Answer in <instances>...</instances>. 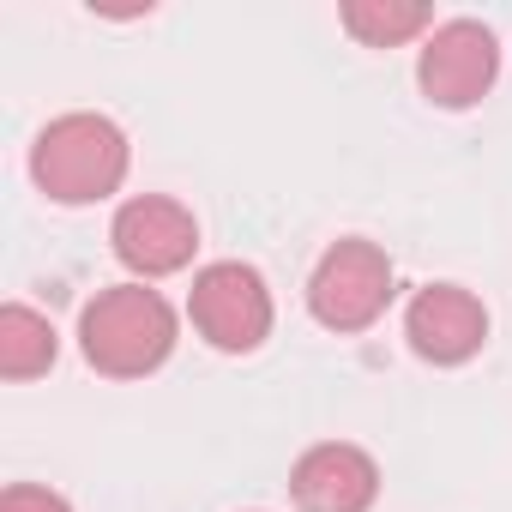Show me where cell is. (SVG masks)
I'll list each match as a JSON object with an SVG mask.
<instances>
[{
    "label": "cell",
    "instance_id": "cell-6",
    "mask_svg": "<svg viewBox=\"0 0 512 512\" xmlns=\"http://www.w3.org/2000/svg\"><path fill=\"white\" fill-rule=\"evenodd\" d=\"M115 253H121V266L139 272V278H169L193 260V247H199V223L187 205L163 199V193H145V199H127L115 211V229H109Z\"/></svg>",
    "mask_w": 512,
    "mask_h": 512
},
{
    "label": "cell",
    "instance_id": "cell-10",
    "mask_svg": "<svg viewBox=\"0 0 512 512\" xmlns=\"http://www.w3.org/2000/svg\"><path fill=\"white\" fill-rule=\"evenodd\" d=\"M428 25H434V13L416 7V0H350L344 7V31L368 49H398Z\"/></svg>",
    "mask_w": 512,
    "mask_h": 512
},
{
    "label": "cell",
    "instance_id": "cell-3",
    "mask_svg": "<svg viewBox=\"0 0 512 512\" xmlns=\"http://www.w3.org/2000/svg\"><path fill=\"white\" fill-rule=\"evenodd\" d=\"M386 302H392V260L374 241L350 235L320 253L308 278V308L326 332H362L386 314Z\"/></svg>",
    "mask_w": 512,
    "mask_h": 512
},
{
    "label": "cell",
    "instance_id": "cell-11",
    "mask_svg": "<svg viewBox=\"0 0 512 512\" xmlns=\"http://www.w3.org/2000/svg\"><path fill=\"white\" fill-rule=\"evenodd\" d=\"M0 512H73L55 488H37V482H19V488H7L0 494Z\"/></svg>",
    "mask_w": 512,
    "mask_h": 512
},
{
    "label": "cell",
    "instance_id": "cell-2",
    "mask_svg": "<svg viewBox=\"0 0 512 512\" xmlns=\"http://www.w3.org/2000/svg\"><path fill=\"white\" fill-rule=\"evenodd\" d=\"M31 175L49 199L61 205H91L109 199L127 181V133L109 115H61L37 133L31 145Z\"/></svg>",
    "mask_w": 512,
    "mask_h": 512
},
{
    "label": "cell",
    "instance_id": "cell-5",
    "mask_svg": "<svg viewBox=\"0 0 512 512\" xmlns=\"http://www.w3.org/2000/svg\"><path fill=\"white\" fill-rule=\"evenodd\" d=\"M494 67H500L494 31L476 25V19H446V25H434L428 43H422L416 85H422V97L440 103V109H470V103H482V91L494 85Z\"/></svg>",
    "mask_w": 512,
    "mask_h": 512
},
{
    "label": "cell",
    "instance_id": "cell-4",
    "mask_svg": "<svg viewBox=\"0 0 512 512\" xmlns=\"http://www.w3.org/2000/svg\"><path fill=\"white\" fill-rule=\"evenodd\" d=\"M187 308H193V326L205 332V344H217V350H229V356L260 350L266 332H272V290H266L260 272L241 266V260L205 266V272L193 278Z\"/></svg>",
    "mask_w": 512,
    "mask_h": 512
},
{
    "label": "cell",
    "instance_id": "cell-1",
    "mask_svg": "<svg viewBox=\"0 0 512 512\" xmlns=\"http://www.w3.org/2000/svg\"><path fill=\"white\" fill-rule=\"evenodd\" d=\"M79 344H85V362L97 374L139 380V374L169 362V350H175V308L157 290H145V284L97 290V302H85V314H79Z\"/></svg>",
    "mask_w": 512,
    "mask_h": 512
},
{
    "label": "cell",
    "instance_id": "cell-8",
    "mask_svg": "<svg viewBox=\"0 0 512 512\" xmlns=\"http://www.w3.org/2000/svg\"><path fill=\"white\" fill-rule=\"evenodd\" d=\"M290 494L302 512H368L380 494V470L362 446L350 440H326L308 446L290 470Z\"/></svg>",
    "mask_w": 512,
    "mask_h": 512
},
{
    "label": "cell",
    "instance_id": "cell-9",
    "mask_svg": "<svg viewBox=\"0 0 512 512\" xmlns=\"http://www.w3.org/2000/svg\"><path fill=\"white\" fill-rule=\"evenodd\" d=\"M55 362V326L19 302L0 308V374L7 380H37Z\"/></svg>",
    "mask_w": 512,
    "mask_h": 512
},
{
    "label": "cell",
    "instance_id": "cell-7",
    "mask_svg": "<svg viewBox=\"0 0 512 512\" xmlns=\"http://www.w3.org/2000/svg\"><path fill=\"white\" fill-rule=\"evenodd\" d=\"M404 338L422 362H440V368L470 362L488 338V308L458 284H428V290H416V302L404 314Z\"/></svg>",
    "mask_w": 512,
    "mask_h": 512
}]
</instances>
